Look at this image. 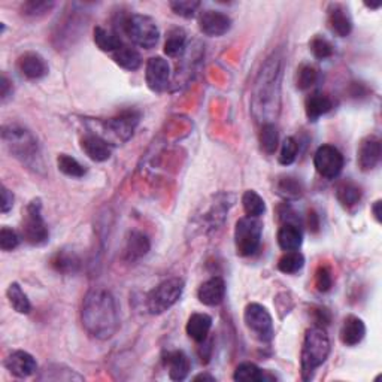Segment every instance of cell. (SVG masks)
Instances as JSON below:
<instances>
[{"instance_id":"1","label":"cell","mask_w":382,"mask_h":382,"mask_svg":"<svg viewBox=\"0 0 382 382\" xmlns=\"http://www.w3.org/2000/svg\"><path fill=\"white\" fill-rule=\"evenodd\" d=\"M284 57L281 51L272 53L257 75L251 96V112L256 121L275 124L281 112V84Z\"/></svg>"},{"instance_id":"2","label":"cell","mask_w":382,"mask_h":382,"mask_svg":"<svg viewBox=\"0 0 382 382\" xmlns=\"http://www.w3.org/2000/svg\"><path fill=\"white\" fill-rule=\"evenodd\" d=\"M81 321L91 337L111 339L120 329V309L114 294L102 287L91 288L84 297Z\"/></svg>"},{"instance_id":"3","label":"cell","mask_w":382,"mask_h":382,"mask_svg":"<svg viewBox=\"0 0 382 382\" xmlns=\"http://www.w3.org/2000/svg\"><path fill=\"white\" fill-rule=\"evenodd\" d=\"M330 339L324 327L313 326L307 330L303 339L302 354H300V369L303 381H309L322 363L329 359Z\"/></svg>"},{"instance_id":"4","label":"cell","mask_w":382,"mask_h":382,"mask_svg":"<svg viewBox=\"0 0 382 382\" xmlns=\"http://www.w3.org/2000/svg\"><path fill=\"white\" fill-rule=\"evenodd\" d=\"M5 147L23 165L38 169L40 166V151L35 136L21 126L10 124L2 130Z\"/></svg>"},{"instance_id":"5","label":"cell","mask_w":382,"mask_h":382,"mask_svg":"<svg viewBox=\"0 0 382 382\" xmlns=\"http://www.w3.org/2000/svg\"><path fill=\"white\" fill-rule=\"evenodd\" d=\"M123 30L134 45L151 49L157 45L160 39V30L157 23L148 15L132 14L124 19Z\"/></svg>"},{"instance_id":"6","label":"cell","mask_w":382,"mask_h":382,"mask_svg":"<svg viewBox=\"0 0 382 382\" xmlns=\"http://www.w3.org/2000/svg\"><path fill=\"white\" fill-rule=\"evenodd\" d=\"M184 281L181 278H169L152 288L147 297V309L152 315H160L171 309L181 299Z\"/></svg>"},{"instance_id":"7","label":"cell","mask_w":382,"mask_h":382,"mask_svg":"<svg viewBox=\"0 0 382 382\" xmlns=\"http://www.w3.org/2000/svg\"><path fill=\"white\" fill-rule=\"evenodd\" d=\"M21 235L25 242L35 247H40L48 242L49 232L42 217V203L39 199H33L25 208L21 222Z\"/></svg>"},{"instance_id":"8","label":"cell","mask_w":382,"mask_h":382,"mask_svg":"<svg viewBox=\"0 0 382 382\" xmlns=\"http://www.w3.org/2000/svg\"><path fill=\"white\" fill-rule=\"evenodd\" d=\"M263 224L256 217H243L237 219L235 227V247L237 256L250 257L260 247Z\"/></svg>"},{"instance_id":"9","label":"cell","mask_w":382,"mask_h":382,"mask_svg":"<svg viewBox=\"0 0 382 382\" xmlns=\"http://www.w3.org/2000/svg\"><path fill=\"white\" fill-rule=\"evenodd\" d=\"M245 326L252 333V336L259 339L260 342H270L275 336L274 320L269 311L260 303L247 305L243 312Z\"/></svg>"},{"instance_id":"10","label":"cell","mask_w":382,"mask_h":382,"mask_svg":"<svg viewBox=\"0 0 382 382\" xmlns=\"http://www.w3.org/2000/svg\"><path fill=\"white\" fill-rule=\"evenodd\" d=\"M313 166L321 176L327 178V180H335L344 169L342 152L333 145H322L313 156Z\"/></svg>"},{"instance_id":"11","label":"cell","mask_w":382,"mask_h":382,"mask_svg":"<svg viewBox=\"0 0 382 382\" xmlns=\"http://www.w3.org/2000/svg\"><path fill=\"white\" fill-rule=\"evenodd\" d=\"M145 80L152 91H165L169 86V80H171V66L167 60L163 57L150 58L145 67Z\"/></svg>"},{"instance_id":"12","label":"cell","mask_w":382,"mask_h":382,"mask_svg":"<svg viewBox=\"0 0 382 382\" xmlns=\"http://www.w3.org/2000/svg\"><path fill=\"white\" fill-rule=\"evenodd\" d=\"M5 368L8 372L14 375L15 378H29L35 375L38 370V364L35 357L27 351H12L8 357L5 359Z\"/></svg>"},{"instance_id":"13","label":"cell","mask_w":382,"mask_h":382,"mask_svg":"<svg viewBox=\"0 0 382 382\" xmlns=\"http://www.w3.org/2000/svg\"><path fill=\"white\" fill-rule=\"evenodd\" d=\"M200 30L208 36H223L230 30L232 20L230 16L219 11H205L199 19Z\"/></svg>"},{"instance_id":"14","label":"cell","mask_w":382,"mask_h":382,"mask_svg":"<svg viewBox=\"0 0 382 382\" xmlns=\"http://www.w3.org/2000/svg\"><path fill=\"white\" fill-rule=\"evenodd\" d=\"M357 154H359L357 163L361 171L364 172L372 171V169H375L381 161V154H382L381 141L377 138V136H368V138H364L361 141Z\"/></svg>"},{"instance_id":"15","label":"cell","mask_w":382,"mask_h":382,"mask_svg":"<svg viewBox=\"0 0 382 382\" xmlns=\"http://www.w3.org/2000/svg\"><path fill=\"white\" fill-rule=\"evenodd\" d=\"M329 27L336 36L345 38L353 32V20L346 8L341 3H332L327 11Z\"/></svg>"},{"instance_id":"16","label":"cell","mask_w":382,"mask_h":382,"mask_svg":"<svg viewBox=\"0 0 382 382\" xmlns=\"http://www.w3.org/2000/svg\"><path fill=\"white\" fill-rule=\"evenodd\" d=\"M226 296V283L222 276H212L208 281L203 283L199 290V302L206 307H218L224 300Z\"/></svg>"},{"instance_id":"17","label":"cell","mask_w":382,"mask_h":382,"mask_svg":"<svg viewBox=\"0 0 382 382\" xmlns=\"http://www.w3.org/2000/svg\"><path fill=\"white\" fill-rule=\"evenodd\" d=\"M139 118H141L139 112L124 111L121 114H118L117 117L111 118V120H108L105 126L121 141H127L129 138H132L136 126L139 123Z\"/></svg>"},{"instance_id":"18","label":"cell","mask_w":382,"mask_h":382,"mask_svg":"<svg viewBox=\"0 0 382 382\" xmlns=\"http://www.w3.org/2000/svg\"><path fill=\"white\" fill-rule=\"evenodd\" d=\"M16 66H19L21 75L27 80H40L48 73V64L45 58L38 53H32V51L20 56Z\"/></svg>"},{"instance_id":"19","label":"cell","mask_w":382,"mask_h":382,"mask_svg":"<svg viewBox=\"0 0 382 382\" xmlns=\"http://www.w3.org/2000/svg\"><path fill=\"white\" fill-rule=\"evenodd\" d=\"M81 148L95 161H106L112 154V148L106 139L99 134H86L81 139Z\"/></svg>"},{"instance_id":"20","label":"cell","mask_w":382,"mask_h":382,"mask_svg":"<svg viewBox=\"0 0 382 382\" xmlns=\"http://www.w3.org/2000/svg\"><path fill=\"white\" fill-rule=\"evenodd\" d=\"M364 336H366V326H364L363 320L355 315H348L341 329L342 344L346 346H355L363 341Z\"/></svg>"},{"instance_id":"21","label":"cell","mask_w":382,"mask_h":382,"mask_svg":"<svg viewBox=\"0 0 382 382\" xmlns=\"http://www.w3.org/2000/svg\"><path fill=\"white\" fill-rule=\"evenodd\" d=\"M165 363L169 370V377L174 381H184L187 377H189L191 364H190V359L187 357V354L181 350H175L167 353Z\"/></svg>"},{"instance_id":"22","label":"cell","mask_w":382,"mask_h":382,"mask_svg":"<svg viewBox=\"0 0 382 382\" xmlns=\"http://www.w3.org/2000/svg\"><path fill=\"white\" fill-rule=\"evenodd\" d=\"M150 239L147 235L142 232H132L127 237L126 248H124V257L127 261H136L142 257H145L150 251Z\"/></svg>"},{"instance_id":"23","label":"cell","mask_w":382,"mask_h":382,"mask_svg":"<svg viewBox=\"0 0 382 382\" xmlns=\"http://www.w3.org/2000/svg\"><path fill=\"white\" fill-rule=\"evenodd\" d=\"M303 233L302 228L296 223H284L283 227L278 232V245L285 252L287 251H297L302 247Z\"/></svg>"},{"instance_id":"24","label":"cell","mask_w":382,"mask_h":382,"mask_svg":"<svg viewBox=\"0 0 382 382\" xmlns=\"http://www.w3.org/2000/svg\"><path fill=\"white\" fill-rule=\"evenodd\" d=\"M212 327V318L208 313H193L187 322V335H189L194 342L202 344L206 341L209 330Z\"/></svg>"},{"instance_id":"25","label":"cell","mask_w":382,"mask_h":382,"mask_svg":"<svg viewBox=\"0 0 382 382\" xmlns=\"http://www.w3.org/2000/svg\"><path fill=\"white\" fill-rule=\"evenodd\" d=\"M51 267L62 275H72L81 266V260L73 251L69 250H58L53 257H51Z\"/></svg>"},{"instance_id":"26","label":"cell","mask_w":382,"mask_h":382,"mask_svg":"<svg viewBox=\"0 0 382 382\" xmlns=\"http://www.w3.org/2000/svg\"><path fill=\"white\" fill-rule=\"evenodd\" d=\"M332 108H333L332 99L318 91L312 93L311 96H308L307 102H305V111H307V115L311 121H317L320 117L332 111Z\"/></svg>"},{"instance_id":"27","label":"cell","mask_w":382,"mask_h":382,"mask_svg":"<svg viewBox=\"0 0 382 382\" xmlns=\"http://www.w3.org/2000/svg\"><path fill=\"white\" fill-rule=\"evenodd\" d=\"M361 196V189L353 181H344L336 187V199L346 209H351L355 205H359Z\"/></svg>"},{"instance_id":"28","label":"cell","mask_w":382,"mask_h":382,"mask_svg":"<svg viewBox=\"0 0 382 382\" xmlns=\"http://www.w3.org/2000/svg\"><path fill=\"white\" fill-rule=\"evenodd\" d=\"M114 62L123 67L126 71H138L142 64V57L141 54L132 47L123 45L121 48H118L115 53H112Z\"/></svg>"},{"instance_id":"29","label":"cell","mask_w":382,"mask_h":382,"mask_svg":"<svg viewBox=\"0 0 382 382\" xmlns=\"http://www.w3.org/2000/svg\"><path fill=\"white\" fill-rule=\"evenodd\" d=\"M93 35H95V44L102 51H105V53H115L118 48L123 47L121 39L115 32H111L105 27H100V25L95 27Z\"/></svg>"},{"instance_id":"30","label":"cell","mask_w":382,"mask_h":382,"mask_svg":"<svg viewBox=\"0 0 382 382\" xmlns=\"http://www.w3.org/2000/svg\"><path fill=\"white\" fill-rule=\"evenodd\" d=\"M6 297H8V302H10V305L15 312L23 313V315H27V313L32 311L29 297L23 291L20 284L12 283L10 287H8Z\"/></svg>"},{"instance_id":"31","label":"cell","mask_w":382,"mask_h":382,"mask_svg":"<svg viewBox=\"0 0 382 382\" xmlns=\"http://www.w3.org/2000/svg\"><path fill=\"white\" fill-rule=\"evenodd\" d=\"M39 381H82L84 378L78 373L73 372L72 369L63 366V364H49L40 375L38 377Z\"/></svg>"},{"instance_id":"32","label":"cell","mask_w":382,"mask_h":382,"mask_svg":"<svg viewBox=\"0 0 382 382\" xmlns=\"http://www.w3.org/2000/svg\"><path fill=\"white\" fill-rule=\"evenodd\" d=\"M276 193L287 200L299 199L303 194L302 182L293 176H281L276 181Z\"/></svg>"},{"instance_id":"33","label":"cell","mask_w":382,"mask_h":382,"mask_svg":"<svg viewBox=\"0 0 382 382\" xmlns=\"http://www.w3.org/2000/svg\"><path fill=\"white\" fill-rule=\"evenodd\" d=\"M187 47V33L180 29L175 27L167 33V38L165 42V53L169 57H178L181 56Z\"/></svg>"},{"instance_id":"34","label":"cell","mask_w":382,"mask_h":382,"mask_svg":"<svg viewBox=\"0 0 382 382\" xmlns=\"http://www.w3.org/2000/svg\"><path fill=\"white\" fill-rule=\"evenodd\" d=\"M242 206H243L245 214H247L248 217H256V218L265 214V211H266L265 200H263L260 194L254 190H247L243 193Z\"/></svg>"},{"instance_id":"35","label":"cell","mask_w":382,"mask_h":382,"mask_svg":"<svg viewBox=\"0 0 382 382\" xmlns=\"http://www.w3.org/2000/svg\"><path fill=\"white\" fill-rule=\"evenodd\" d=\"M233 379L239 382H261L266 379V377H265V372H263L259 366H256V364L245 361L236 368L233 373Z\"/></svg>"},{"instance_id":"36","label":"cell","mask_w":382,"mask_h":382,"mask_svg":"<svg viewBox=\"0 0 382 382\" xmlns=\"http://www.w3.org/2000/svg\"><path fill=\"white\" fill-rule=\"evenodd\" d=\"M305 265L303 254L297 251H287L284 256L278 261V269L287 275L297 274Z\"/></svg>"},{"instance_id":"37","label":"cell","mask_w":382,"mask_h":382,"mask_svg":"<svg viewBox=\"0 0 382 382\" xmlns=\"http://www.w3.org/2000/svg\"><path fill=\"white\" fill-rule=\"evenodd\" d=\"M57 167L62 174L71 178H82L87 174V169L78 160L67 154H60L57 157Z\"/></svg>"},{"instance_id":"38","label":"cell","mask_w":382,"mask_h":382,"mask_svg":"<svg viewBox=\"0 0 382 382\" xmlns=\"http://www.w3.org/2000/svg\"><path fill=\"white\" fill-rule=\"evenodd\" d=\"M279 136H278V129L275 124H263L260 130V147L261 150L266 152V154L272 156L278 148Z\"/></svg>"},{"instance_id":"39","label":"cell","mask_w":382,"mask_h":382,"mask_svg":"<svg viewBox=\"0 0 382 382\" xmlns=\"http://www.w3.org/2000/svg\"><path fill=\"white\" fill-rule=\"evenodd\" d=\"M317 80H318V71L311 64H302L299 67V71H297V80H296L297 88L308 90L317 82Z\"/></svg>"},{"instance_id":"40","label":"cell","mask_w":382,"mask_h":382,"mask_svg":"<svg viewBox=\"0 0 382 382\" xmlns=\"http://www.w3.org/2000/svg\"><path fill=\"white\" fill-rule=\"evenodd\" d=\"M54 6V2H36V0H32V2H25L21 6V14L24 16H29V19H39V16L47 15Z\"/></svg>"},{"instance_id":"41","label":"cell","mask_w":382,"mask_h":382,"mask_svg":"<svg viewBox=\"0 0 382 382\" xmlns=\"http://www.w3.org/2000/svg\"><path fill=\"white\" fill-rule=\"evenodd\" d=\"M169 6L176 15L184 16V19H193L200 8V2L198 0H176V2H171Z\"/></svg>"},{"instance_id":"42","label":"cell","mask_w":382,"mask_h":382,"mask_svg":"<svg viewBox=\"0 0 382 382\" xmlns=\"http://www.w3.org/2000/svg\"><path fill=\"white\" fill-rule=\"evenodd\" d=\"M309 48L312 51V54L315 56L320 60H326V58L333 56V45L330 42L322 38V36H315L309 44Z\"/></svg>"},{"instance_id":"43","label":"cell","mask_w":382,"mask_h":382,"mask_svg":"<svg viewBox=\"0 0 382 382\" xmlns=\"http://www.w3.org/2000/svg\"><path fill=\"white\" fill-rule=\"evenodd\" d=\"M315 287L320 293H327L333 287L332 270L326 265H320L315 272Z\"/></svg>"},{"instance_id":"44","label":"cell","mask_w":382,"mask_h":382,"mask_svg":"<svg viewBox=\"0 0 382 382\" xmlns=\"http://www.w3.org/2000/svg\"><path fill=\"white\" fill-rule=\"evenodd\" d=\"M297 151H299V145L294 138H287L283 142L281 152H279V163L284 166H290L294 163L297 157Z\"/></svg>"},{"instance_id":"45","label":"cell","mask_w":382,"mask_h":382,"mask_svg":"<svg viewBox=\"0 0 382 382\" xmlns=\"http://www.w3.org/2000/svg\"><path fill=\"white\" fill-rule=\"evenodd\" d=\"M20 243V237L16 235L15 230L10 227H3L2 230H0V248L5 252H10L14 251L16 247H19Z\"/></svg>"},{"instance_id":"46","label":"cell","mask_w":382,"mask_h":382,"mask_svg":"<svg viewBox=\"0 0 382 382\" xmlns=\"http://www.w3.org/2000/svg\"><path fill=\"white\" fill-rule=\"evenodd\" d=\"M14 206V194L11 190H8L5 185H2V212L6 214Z\"/></svg>"},{"instance_id":"47","label":"cell","mask_w":382,"mask_h":382,"mask_svg":"<svg viewBox=\"0 0 382 382\" xmlns=\"http://www.w3.org/2000/svg\"><path fill=\"white\" fill-rule=\"evenodd\" d=\"M12 95V82L8 78L6 73H2V81H0V97L5 102Z\"/></svg>"},{"instance_id":"48","label":"cell","mask_w":382,"mask_h":382,"mask_svg":"<svg viewBox=\"0 0 382 382\" xmlns=\"http://www.w3.org/2000/svg\"><path fill=\"white\" fill-rule=\"evenodd\" d=\"M317 324L318 326H327L330 322V312L326 308H318L317 311Z\"/></svg>"},{"instance_id":"49","label":"cell","mask_w":382,"mask_h":382,"mask_svg":"<svg viewBox=\"0 0 382 382\" xmlns=\"http://www.w3.org/2000/svg\"><path fill=\"white\" fill-rule=\"evenodd\" d=\"M308 223H309V228L311 230H313V232H317L318 230V217H317V214L315 212H309V215H308Z\"/></svg>"},{"instance_id":"50","label":"cell","mask_w":382,"mask_h":382,"mask_svg":"<svg viewBox=\"0 0 382 382\" xmlns=\"http://www.w3.org/2000/svg\"><path fill=\"white\" fill-rule=\"evenodd\" d=\"M372 212H373V217H375L377 222L381 223V200H377L375 203H373Z\"/></svg>"},{"instance_id":"51","label":"cell","mask_w":382,"mask_h":382,"mask_svg":"<svg viewBox=\"0 0 382 382\" xmlns=\"http://www.w3.org/2000/svg\"><path fill=\"white\" fill-rule=\"evenodd\" d=\"M194 381H211V382H214L215 378H214V377H211V375H208V373H200V375L194 377Z\"/></svg>"}]
</instances>
